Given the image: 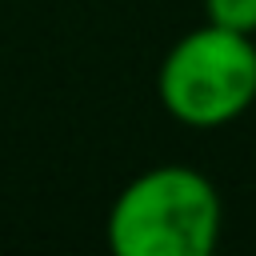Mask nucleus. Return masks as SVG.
Wrapping results in <instances>:
<instances>
[{
    "label": "nucleus",
    "mask_w": 256,
    "mask_h": 256,
    "mask_svg": "<svg viewBox=\"0 0 256 256\" xmlns=\"http://www.w3.org/2000/svg\"><path fill=\"white\" fill-rule=\"evenodd\" d=\"M220 224L224 208L212 180L184 164H160L112 200L108 248L116 256H208Z\"/></svg>",
    "instance_id": "obj_1"
},
{
    "label": "nucleus",
    "mask_w": 256,
    "mask_h": 256,
    "mask_svg": "<svg viewBox=\"0 0 256 256\" xmlns=\"http://www.w3.org/2000/svg\"><path fill=\"white\" fill-rule=\"evenodd\" d=\"M204 12L216 28L256 36V0H204Z\"/></svg>",
    "instance_id": "obj_3"
},
{
    "label": "nucleus",
    "mask_w": 256,
    "mask_h": 256,
    "mask_svg": "<svg viewBox=\"0 0 256 256\" xmlns=\"http://www.w3.org/2000/svg\"><path fill=\"white\" fill-rule=\"evenodd\" d=\"M160 104L188 128H220L256 100V40L204 24L180 36L156 76Z\"/></svg>",
    "instance_id": "obj_2"
}]
</instances>
